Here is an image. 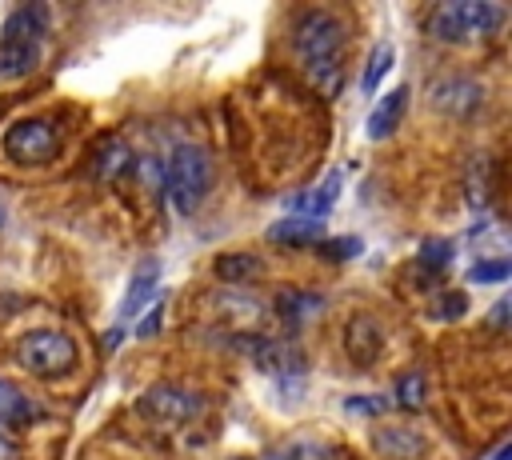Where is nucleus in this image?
<instances>
[{
	"label": "nucleus",
	"instance_id": "obj_4",
	"mask_svg": "<svg viewBox=\"0 0 512 460\" xmlns=\"http://www.w3.org/2000/svg\"><path fill=\"white\" fill-rule=\"evenodd\" d=\"M504 24V8L492 0H456V4H440L428 16V32L436 40H476V36H492Z\"/></svg>",
	"mask_w": 512,
	"mask_h": 460
},
{
	"label": "nucleus",
	"instance_id": "obj_6",
	"mask_svg": "<svg viewBox=\"0 0 512 460\" xmlns=\"http://www.w3.org/2000/svg\"><path fill=\"white\" fill-rule=\"evenodd\" d=\"M4 152H8V160H16V164H40V160H48V156L56 152V128H52L48 120H40V116L16 120V124L4 132Z\"/></svg>",
	"mask_w": 512,
	"mask_h": 460
},
{
	"label": "nucleus",
	"instance_id": "obj_23",
	"mask_svg": "<svg viewBox=\"0 0 512 460\" xmlns=\"http://www.w3.org/2000/svg\"><path fill=\"white\" fill-rule=\"evenodd\" d=\"M468 280H476V284H500V280H508V264H504V260H492V264H472Z\"/></svg>",
	"mask_w": 512,
	"mask_h": 460
},
{
	"label": "nucleus",
	"instance_id": "obj_16",
	"mask_svg": "<svg viewBox=\"0 0 512 460\" xmlns=\"http://www.w3.org/2000/svg\"><path fill=\"white\" fill-rule=\"evenodd\" d=\"M32 416H36L32 400H28L16 384L0 380V428H4V424H28Z\"/></svg>",
	"mask_w": 512,
	"mask_h": 460
},
{
	"label": "nucleus",
	"instance_id": "obj_29",
	"mask_svg": "<svg viewBox=\"0 0 512 460\" xmlns=\"http://www.w3.org/2000/svg\"><path fill=\"white\" fill-rule=\"evenodd\" d=\"M0 220H4V212H0Z\"/></svg>",
	"mask_w": 512,
	"mask_h": 460
},
{
	"label": "nucleus",
	"instance_id": "obj_8",
	"mask_svg": "<svg viewBox=\"0 0 512 460\" xmlns=\"http://www.w3.org/2000/svg\"><path fill=\"white\" fill-rule=\"evenodd\" d=\"M432 104L448 116H472L484 104V88L468 76H448V80L432 84Z\"/></svg>",
	"mask_w": 512,
	"mask_h": 460
},
{
	"label": "nucleus",
	"instance_id": "obj_5",
	"mask_svg": "<svg viewBox=\"0 0 512 460\" xmlns=\"http://www.w3.org/2000/svg\"><path fill=\"white\" fill-rule=\"evenodd\" d=\"M16 364L40 380H56L76 368V340L64 332H52V328H36V332L20 336Z\"/></svg>",
	"mask_w": 512,
	"mask_h": 460
},
{
	"label": "nucleus",
	"instance_id": "obj_19",
	"mask_svg": "<svg viewBox=\"0 0 512 460\" xmlns=\"http://www.w3.org/2000/svg\"><path fill=\"white\" fill-rule=\"evenodd\" d=\"M124 164H128V148H124L120 140H104L100 152H96V176L108 180V176H116Z\"/></svg>",
	"mask_w": 512,
	"mask_h": 460
},
{
	"label": "nucleus",
	"instance_id": "obj_7",
	"mask_svg": "<svg viewBox=\"0 0 512 460\" xmlns=\"http://www.w3.org/2000/svg\"><path fill=\"white\" fill-rule=\"evenodd\" d=\"M136 408H140L148 420H160V424H188V420H196V416L204 412V400L192 396V392H184V388L156 384V388H148V392L136 400Z\"/></svg>",
	"mask_w": 512,
	"mask_h": 460
},
{
	"label": "nucleus",
	"instance_id": "obj_17",
	"mask_svg": "<svg viewBox=\"0 0 512 460\" xmlns=\"http://www.w3.org/2000/svg\"><path fill=\"white\" fill-rule=\"evenodd\" d=\"M376 348H380V332H376V324H372V320H364V316H360V320H352V324H348V356L356 352V360H360V364H368Z\"/></svg>",
	"mask_w": 512,
	"mask_h": 460
},
{
	"label": "nucleus",
	"instance_id": "obj_1",
	"mask_svg": "<svg viewBox=\"0 0 512 460\" xmlns=\"http://www.w3.org/2000/svg\"><path fill=\"white\" fill-rule=\"evenodd\" d=\"M340 44H344V28L332 12L324 8H308L300 20H296V36H292V48L296 56L304 60L312 84L324 92V96H336L340 92Z\"/></svg>",
	"mask_w": 512,
	"mask_h": 460
},
{
	"label": "nucleus",
	"instance_id": "obj_13",
	"mask_svg": "<svg viewBox=\"0 0 512 460\" xmlns=\"http://www.w3.org/2000/svg\"><path fill=\"white\" fill-rule=\"evenodd\" d=\"M272 244H320L324 240V224L308 220V216H288L280 224H272Z\"/></svg>",
	"mask_w": 512,
	"mask_h": 460
},
{
	"label": "nucleus",
	"instance_id": "obj_26",
	"mask_svg": "<svg viewBox=\"0 0 512 460\" xmlns=\"http://www.w3.org/2000/svg\"><path fill=\"white\" fill-rule=\"evenodd\" d=\"M464 308H468V304H464V296H452V300H444V304H440V316H460Z\"/></svg>",
	"mask_w": 512,
	"mask_h": 460
},
{
	"label": "nucleus",
	"instance_id": "obj_10",
	"mask_svg": "<svg viewBox=\"0 0 512 460\" xmlns=\"http://www.w3.org/2000/svg\"><path fill=\"white\" fill-rule=\"evenodd\" d=\"M404 108H408V88H392V92L372 108V116H368V136H372V140L392 136L396 124H400V116H404Z\"/></svg>",
	"mask_w": 512,
	"mask_h": 460
},
{
	"label": "nucleus",
	"instance_id": "obj_2",
	"mask_svg": "<svg viewBox=\"0 0 512 460\" xmlns=\"http://www.w3.org/2000/svg\"><path fill=\"white\" fill-rule=\"evenodd\" d=\"M164 184H168V200L176 204V212L192 216L212 192V160H208V152L200 144H180L168 156Z\"/></svg>",
	"mask_w": 512,
	"mask_h": 460
},
{
	"label": "nucleus",
	"instance_id": "obj_14",
	"mask_svg": "<svg viewBox=\"0 0 512 460\" xmlns=\"http://www.w3.org/2000/svg\"><path fill=\"white\" fill-rule=\"evenodd\" d=\"M276 308H280V320H284V324L300 328L304 320H312V316L324 308V300L312 296V292H284V296L276 300Z\"/></svg>",
	"mask_w": 512,
	"mask_h": 460
},
{
	"label": "nucleus",
	"instance_id": "obj_15",
	"mask_svg": "<svg viewBox=\"0 0 512 460\" xmlns=\"http://www.w3.org/2000/svg\"><path fill=\"white\" fill-rule=\"evenodd\" d=\"M260 272H264V264L256 256H248V252H228V256L216 260V276L224 284H244V280H256Z\"/></svg>",
	"mask_w": 512,
	"mask_h": 460
},
{
	"label": "nucleus",
	"instance_id": "obj_11",
	"mask_svg": "<svg viewBox=\"0 0 512 460\" xmlns=\"http://www.w3.org/2000/svg\"><path fill=\"white\" fill-rule=\"evenodd\" d=\"M372 444H376V452H384L392 460H416L424 452V436L412 428H380L372 436Z\"/></svg>",
	"mask_w": 512,
	"mask_h": 460
},
{
	"label": "nucleus",
	"instance_id": "obj_3",
	"mask_svg": "<svg viewBox=\"0 0 512 460\" xmlns=\"http://www.w3.org/2000/svg\"><path fill=\"white\" fill-rule=\"evenodd\" d=\"M44 28H48L44 8H20L4 20V32H0V76L4 80H20L36 68Z\"/></svg>",
	"mask_w": 512,
	"mask_h": 460
},
{
	"label": "nucleus",
	"instance_id": "obj_22",
	"mask_svg": "<svg viewBox=\"0 0 512 460\" xmlns=\"http://www.w3.org/2000/svg\"><path fill=\"white\" fill-rule=\"evenodd\" d=\"M316 248H320V256H328V260H348V256H356L364 244H360L356 236H340V240H320Z\"/></svg>",
	"mask_w": 512,
	"mask_h": 460
},
{
	"label": "nucleus",
	"instance_id": "obj_12",
	"mask_svg": "<svg viewBox=\"0 0 512 460\" xmlns=\"http://www.w3.org/2000/svg\"><path fill=\"white\" fill-rule=\"evenodd\" d=\"M156 296V264L148 260V264H140L136 268V276H132V284H128V292H124V300H120V320L128 324L148 300Z\"/></svg>",
	"mask_w": 512,
	"mask_h": 460
},
{
	"label": "nucleus",
	"instance_id": "obj_9",
	"mask_svg": "<svg viewBox=\"0 0 512 460\" xmlns=\"http://www.w3.org/2000/svg\"><path fill=\"white\" fill-rule=\"evenodd\" d=\"M336 196H340V172H328L324 176V184L320 188H308V192H300L288 208H292V216H308V220H324L328 212H332V204H336Z\"/></svg>",
	"mask_w": 512,
	"mask_h": 460
},
{
	"label": "nucleus",
	"instance_id": "obj_25",
	"mask_svg": "<svg viewBox=\"0 0 512 460\" xmlns=\"http://www.w3.org/2000/svg\"><path fill=\"white\" fill-rule=\"evenodd\" d=\"M160 320H164V300L148 308V316H144V324H136V336H156V328H160Z\"/></svg>",
	"mask_w": 512,
	"mask_h": 460
},
{
	"label": "nucleus",
	"instance_id": "obj_18",
	"mask_svg": "<svg viewBox=\"0 0 512 460\" xmlns=\"http://www.w3.org/2000/svg\"><path fill=\"white\" fill-rule=\"evenodd\" d=\"M388 68H392V44H376L372 56H368V68H364L360 88H364V92H376V88H380V76H384Z\"/></svg>",
	"mask_w": 512,
	"mask_h": 460
},
{
	"label": "nucleus",
	"instance_id": "obj_27",
	"mask_svg": "<svg viewBox=\"0 0 512 460\" xmlns=\"http://www.w3.org/2000/svg\"><path fill=\"white\" fill-rule=\"evenodd\" d=\"M504 316H508V300H500V304L492 308V328H504Z\"/></svg>",
	"mask_w": 512,
	"mask_h": 460
},
{
	"label": "nucleus",
	"instance_id": "obj_24",
	"mask_svg": "<svg viewBox=\"0 0 512 460\" xmlns=\"http://www.w3.org/2000/svg\"><path fill=\"white\" fill-rule=\"evenodd\" d=\"M344 412L348 416H380L384 412V400L380 396H348L344 400Z\"/></svg>",
	"mask_w": 512,
	"mask_h": 460
},
{
	"label": "nucleus",
	"instance_id": "obj_20",
	"mask_svg": "<svg viewBox=\"0 0 512 460\" xmlns=\"http://www.w3.org/2000/svg\"><path fill=\"white\" fill-rule=\"evenodd\" d=\"M448 260H452V244H448V240H424V244H420V264H424V268L440 272Z\"/></svg>",
	"mask_w": 512,
	"mask_h": 460
},
{
	"label": "nucleus",
	"instance_id": "obj_28",
	"mask_svg": "<svg viewBox=\"0 0 512 460\" xmlns=\"http://www.w3.org/2000/svg\"><path fill=\"white\" fill-rule=\"evenodd\" d=\"M12 448H16V444H12V436L0 428V460H8V456H12Z\"/></svg>",
	"mask_w": 512,
	"mask_h": 460
},
{
	"label": "nucleus",
	"instance_id": "obj_21",
	"mask_svg": "<svg viewBox=\"0 0 512 460\" xmlns=\"http://www.w3.org/2000/svg\"><path fill=\"white\" fill-rule=\"evenodd\" d=\"M396 400H400V408L416 412V408L424 404V376H404V380L396 384Z\"/></svg>",
	"mask_w": 512,
	"mask_h": 460
}]
</instances>
